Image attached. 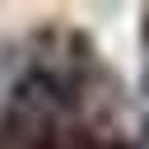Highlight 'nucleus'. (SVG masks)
Instances as JSON below:
<instances>
[{"label": "nucleus", "mask_w": 149, "mask_h": 149, "mask_svg": "<svg viewBox=\"0 0 149 149\" xmlns=\"http://www.w3.org/2000/svg\"><path fill=\"white\" fill-rule=\"evenodd\" d=\"M140 42H144V51H149V5H144V19H140Z\"/></svg>", "instance_id": "obj_1"}]
</instances>
